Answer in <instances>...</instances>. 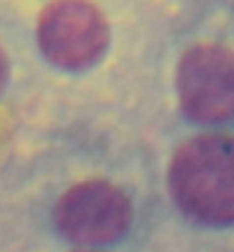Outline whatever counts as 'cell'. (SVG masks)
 <instances>
[{
	"mask_svg": "<svg viewBox=\"0 0 234 252\" xmlns=\"http://www.w3.org/2000/svg\"><path fill=\"white\" fill-rule=\"evenodd\" d=\"M167 186L188 218L234 225V135L209 133L184 142L170 163Z\"/></svg>",
	"mask_w": 234,
	"mask_h": 252,
	"instance_id": "1",
	"label": "cell"
},
{
	"mask_svg": "<svg viewBox=\"0 0 234 252\" xmlns=\"http://www.w3.org/2000/svg\"><path fill=\"white\" fill-rule=\"evenodd\" d=\"M177 96L198 124L234 120V51L216 44L188 48L177 66Z\"/></svg>",
	"mask_w": 234,
	"mask_h": 252,
	"instance_id": "2",
	"label": "cell"
},
{
	"mask_svg": "<svg viewBox=\"0 0 234 252\" xmlns=\"http://www.w3.org/2000/svg\"><path fill=\"white\" fill-rule=\"evenodd\" d=\"M58 232L80 246H106L131 225V202L117 186L101 179L71 186L53 209Z\"/></svg>",
	"mask_w": 234,
	"mask_h": 252,
	"instance_id": "3",
	"label": "cell"
},
{
	"mask_svg": "<svg viewBox=\"0 0 234 252\" xmlns=\"http://www.w3.org/2000/svg\"><path fill=\"white\" fill-rule=\"evenodd\" d=\"M41 53L60 69H85L108 46L106 19L87 0H55L44 9L37 28Z\"/></svg>",
	"mask_w": 234,
	"mask_h": 252,
	"instance_id": "4",
	"label": "cell"
},
{
	"mask_svg": "<svg viewBox=\"0 0 234 252\" xmlns=\"http://www.w3.org/2000/svg\"><path fill=\"white\" fill-rule=\"evenodd\" d=\"M5 80H7V60L2 51H0V92H2V87H5Z\"/></svg>",
	"mask_w": 234,
	"mask_h": 252,
	"instance_id": "5",
	"label": "cell"
},
{
	"mask_svg": "<svg viewBox=\"0 0 234 252\" xmlns=\"http://www.w3.org/2000/svg\"><path fill=\"white\" fill-rule=\"evenodd\" d=\"M83 252H92V250H83Z\"/></svg>",
	"mask_w": 234,
	"mask_h": 252,
	"instance_id": "6",
	"label": "cell"
}]
</instances>
